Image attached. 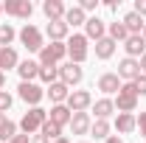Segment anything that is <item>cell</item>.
I'll list each match as a JSON object with an SVG mask.
<instances>
[{"mask_svg":"<svg viewBox=\"0 0 146 143\" xmlns=\"http://www.w3.org/2000/svg\"><path fill=\"white\" fill-rule=\"evenodd\" d=\"M45 34L51 36V42H68L70 28H68V23H65V20H54V23H48Z\"/></svg>","mask_w":146,"mask_h":143,"instance_id":"4fadbf2b","label":"cell"},{"mask_svg":"<svg viewBox=\"0 0 146 143\" xmlns=\"http://www.w3.org/2000/svg\"><path fill=\"white\" fill-rule=\"evenodd\" d=\"M141 36H143V39H146V25H143V34H141Z\"/></svg>","mask_w":146,"mask_h":143,"instance_id":"7bdbcfd3","label":"cell"},{"mask_svg":"<svg viewBox=\"0 0 146 143\" xmlns=\"http://www.w3.org/2000/svg\"><path fill=\"white\" fill-rule=\"evenodd\" d=\"M104 143H124V140H118V138H112V135H110V138H107Z\"/></svg>","mask_w":146,"mask_h":143,"instance_id":"ab89813d","label":"cell"},{"mask_svg":"<svg viewBox=\"0 0 146 143\" xmlns=\"http://www.w3.org/2000/svg\"><path fill=\"white\" fill-rule=\"evenodd\" d=\"M11 138H17V124L14 121H9L3 112H0V140H11Z\"/></svg>","mask_w":146,"mask_h":143,"instance_id":"d4e9b609","label":"cell"},{"mask_svg":"<svg viewBox=\"0 0 146 143\" xmlns=\"http://www.w3.org/2000/svg\"><path fill=\"white\" fill-rule=\"evenodd\" d=\"M90 135L96 138V140H107L110 138V121H93Z\"/></svg>","mask_w":146,"mask_h":143,"instance_id":"f546056e","label":"cell"},{"mask_svg":"<svg viewBox=\"0 0 146 143\" xmlns=\"http://www.w3.org/2000/svg\"><path fill=\"white\" fill-rule=\"evenodd\" d=\"M65 107L70 109V112H87V107H93L90 90H70V95H68Z\"/></svg>","mask_w":146,"mask_h":143,"instance_id":"8992f818","label":"cell"},{"mask_svg":"<svg viewBox=\"0 0 146 143\" xmlns=\"http://www.w3.org/2000/svg\"><path fill=\"white\" fill-rule=\"evenodd\" d=\"M17 65H20V56L14 48H0V73L3 70H17Z\"/></svg>","mask_w":146,"mask_h":143,"instance_id":"7402d4cb","label":"cell"},{"mask_svg":"<svg viewBox=\"0 0 146 143\" xmlns=\"http://www.w3.org/2000/svg\"><path fill=\"white\" fill-rule=\"evenodd\" d=\"M135 14H141V17H146V0H135V9H132Z\"/></svg>","mask_w":146,"mask_h":143,"instance_id":"e575fe53","label":"cell"},{"mask_svg":"<svg viewBox=\"0 0 146 143\" xmlns=\"http://www.w3.org/2000/svg\"><path fill=\"white\" fill-rule=\"evenodd\" d=\"M54 143H70V140H68V138H59V140H54Z\"/></svg>","mask_w":146,"mask_h":143,"instance_id":"b9f144b4","label":"cell"},{"mask_svg":"<svg viewBox=\"0 0 146 143\" xmlns=\"http://www.w3.org/2000/svg\"><path fill=\"white\" fill-rule=\"evenodd\" d=\"M87 36L84 34H73V36H68V56H70V62L73 65H82L84 59H87V54H90V48H87Z\"/></svg>","mask_w":146,"mask_h":143,"instance_id":"3957f363","label":"cell"},{"mask_svg":"<svg viewBox=\"0 0 146 143\" xmlns=\"http://www.w3.org/2000/svg\"><path fill=\"white\" fill-rule=\"evenodd\" d=\"M45 93H48V98H51L54 104H65V101H68V95H70V87H68V84H62V81H54Z\"/></svg>","mask_w":146,"mask_h":143,"instance_id":"44dd1931","label":"cell"},{"mask_svg":"<svg viewBox=\"0 0 146 143\" xmlns=\"http://www.w3.org/2000/svg\"><path fill=\"white\" fill-rule=\"evenodd\" d=\"M138 129H141V138L146 140V112H141V118H138Z\"/></svg>","mask_w":146,"mask_h":143,"instance_id":"d590c367","label":"cell"},{"mask_svg":"<svg viewBox=\"0 0 146 143\" xmlns=\"http://www.w3.org/2000/svg\"><path fill=\"white\" fill-rule=\"evenodd\" d=\"M11 101H14V98H11V95H9L6 90H0V112H3V115L9 112V107H11Z\"/></svg>","mask_w":146,"mask_h":143,"instance_id":"1f68e13d","label":"cell"},{"mask_svg":"<svg viewBox=\"0 0 146 143\" xmlns=\"http://www.w3.org/2000/svg\"><path fill=\"white\" fill-rule=\"evenodd\" d=\"M138 62H141V73H143V76H146V54L141 56V59H138Z\"/></svg>","mask_w":146,"mask_h":143,"instance_id":"f35d334b","label":"cell"},{"mask_svg":"<svg viewBox=\"0 0 146 143\" xmlns=\"http://www.w3.org/2000/svg\"><path fill=\"white\" fill-rule=\"evenodd\" d=\"M132 84H135V90H138V95H146V76H143V73H141Z\"/></svg>","mask_w":146,"mask_h":143,"instance_id":"d6a6232c","label":"cell"},{"mask_svg":"<svg viewBox=\"0 0 146 143\" xmlns=\"http://www.w3.org/2000/svg\"><path fill=\"white\" fill-rule=\"evenodd\" d=\"M31 143H51L45 135H31Z\"/></svg>","mask_w":146,"mask_h":143,"instance_id":"8d00e7d4","label":"cell"},{"mask_svg":"<svg viewBox=\"0 0 146 143\" xmlns=\"http://www.w3.org/2000/svg\"><path fill=\"white\" fill-rule=\"evenodd\" d=\"M115 45H118V42H112L110 36L98 39V42H96V56H98V59H110V56L115 54Z\"/></svg>","mask_w":146,"mask_h":143,"instance_id":"484cf974","label":"cell"},{"mask_svg":"<svg viewBox=\"0 0 146 143\" xmlns=\"http://www.w3.org/2000/svg\"><path fill=\"white\" fill-rule=\"evenodd\" d=\"M141 76V62L138 59H121L118 62V79H127V81H135Z\"/></svg>","mask_w":146,"mask_h":143,"instance_id":"8fae6325","label":"cell"},{"mask_svg":"<svg viewBox=\"0 0 146 143\" xmlns=\"http://www.w3.org/2000/svg\"><path fill=\"white\" fill-rule=\"evenodd\" d=\"M3 84H6V73H0V90H3Z\"/></svg>","mask_w":146,"mask_h":143,"instance_id":"60d3db41","label":"cell"},{"mask_svg":"<svg viewBox=\"0 0 146 143\" xmlns=\"http://www.w3.org/2000/svg\"><path fill=\"white\" fill-rule=\"evenodd\" d=\"M65 23H68V28H76V25H84L87 23V14L79 9V6H70L68 11H65Z\"/></svg>","mask_w":146,"mask_h":143,"instance_id":"cb8c5ba5","label":"cell"},{"mask_svg":"<svg viewBox=\"0 0 146 143\" xmlns=\"http://www.w3.org/2000/svg\"><path fill=\"white\" fill-rule=\"evenodd\" d=\"M121 23H124V28H127L129 31V36L132 34H143V17H141V14H135V11H129V14H124V20H121Z\"/></svg>","mask_w":146,"mask_h":143,"instance_id":"603a6c76","label":"cell"},{"mask_svg":"<svg viewBox=\"0 0 146 143\" xmlns=\"http://www.w3.org/2000/svg\"><path fill=\"white\" fill-rule=\"evenodd\" d=\"M48 121V112L42 107H31L25 115H23V121H20V129H23V135H34L42 129V124Z\"/></svg>","mask_w":146,"mask_h":143,"instance_id":"277c9868","label":"cell"},{"mask_svg":"<svg viewBox=\"0 0 146 143\" xmlns=\"http://www.w3.org/2000/svg\"><path fill=\"white\" fill-rule=\"evenodd\" d=\"M79 9H82L84 14H87V11H96V9H98V0H82V3H79Z\"/></svg>","mask_w":146,"mask_h":143,"instance_id":"836d02e7","label":"cell"},{"mask_svg":"<svg viewBox=\"0 0 146 143\" xmlns=\"http://www.w3.org/2000/svg\"><path fill=\"white\" fill-rule=\"evenodd\" d=\"M42 11H45V17H48V23H54V20H65V3L62 0H45L42 3Z\"/></svg>","mask_w":146,"mask_h":143,"instance_id":"2e32d148","label":"cell"},{"mask_svg":"<svg viewBox=\"0 0 146 143\" xmlns=\"http://www.w3.org/2000/svg\"><path fill=\"white\" fill-rule=\"evenodd\" d=\"M39 79H42L48 87H51L54 81H59V65H42V68H39Z\"/></svg>","mask_w":146,"mask_h":143,"instance_id":"83f0119b","label":"cell"},{"mask_svg":"<svg viewBox=\"0 0 146 143\" xmlns=\"http://www.w3.org/2000/svg\"><path fill=\"white\" fill-rule=\"evenodd\" d=\"M82 143H84V140H82Z\"/></svg>","mask_w":146,"mask_h":143,"instance_id":"f6af8a7d","label":"cell"},{"mask_svg":"<svg viewBox=\"0 0 146 143\" xmlns=\"http://www.w3.org/2000/svg\"><path fill=\"white\" fill-rule=\"evenodd\" d=\"M14 25H9V23H0V48H11V42H14Z\"/></svg>","mask_w":146,"mask_h":143,"instance_id":"f1b7e54d","label":"cell"},{"mask_svg":"<svg viewBox=\"0 0 146 143\" xmlns=\"http://www.w3.org/2000/svg\"><path fill=\"white\" fill-rule=\"evenodd\" d=\"M124 51H127L129 59H141V56L146 54V39H143L141 34L127 36V39H124Z\"/></svg>","mask_w":146,"mask_h":143,"instance_id":"30bf717a","label":"cell"},{"mask_svg":"<svg viewBox=\"0 0 146 143\" xmlns=\"http://www.w3.org/2000/svg\"><path fill=\"white\" fill-rule=\"evenodd\" d=\"M20 42L25 45V51H31V54H39L42 48H45V36H42V31L36 28V25H31V23H25L23 28H20Z\"/></svg>","mask_w":146,"mask_h":143,"instance_id":"7a4b0ae2","label":"cell"},{"mask_svg":"<svg viewBox=\"0 0 146 143\" xmlns=\"http://www.w3.org/2000/svg\"><path fill=\"white\" fill-rule=\"evenodd\" d=\"M90 126H93V121H90V115H87V112H73V118H70L73 135H87V132H90Z\"/></svg>","mask_w":146,"mask_h":143,"instance_id":"ac0fdd59","label":"cell"},{"mask_svg":"<svg viewBox=\"0 0 146 143\" xmlns=\"http://www.w3.org/2000/svg\"><path fill=\"white\" fill-rule=\"evenodd\" d=\"M17 95L25 101V104H31V107H39V101L45 98V90L39 87V84H34V81H20Z\"/></svg>","mask_w":146,"mask_h":143,"instance_id":"52a82bcc","label":"cell"},{"mask_svg":"<svg viewBox=\"0 0 146 143\" xmlns=\"http://www.w3.org/2000/svg\"><path fill=\"white\" fill-rule=\"evenodd\" d=\"M39 135H45L48 140L54 143V140H59V138H62V126H56V124H51V121H45V124H42V129H39Z\"/></svg>","mask_w":146,"mask_h":143,"instance_id":"4dcf8cb0","label":"cell"},{"mask_svg":"<svg viewBox=\"0 0 146 143\" xmlns=\"http://www.w3.org/2000/svg\"><path fill=\"white\" fill-rule=\"evenodd\" d=\"M84 36H87V39H96V42L104 39V36H107V25H104V20H98L96 14L87 17V23H84Z\"/></svg>","mask_w":146,"mask_h":143,"instance_id":"7c38bea8","label":"cell"},{"mask_svg":"<svg viewBox=\"0 0 146 143\" xmlns=\"http://www.w3.org/2000/svg\"><path fill=\"white\" fill-rule=\"evenodd\" d=\"M121 79H118V73H104L101 79H98V90L104 93V95H118V90H121Z\"/></svg>","mask_w":146,"mask_h":143,"instance_id":"5bb4252c","label":"cell"},{"mask_svg":"<svg viewBox=\"0 0 146 143\" xmlns=\"http://www.w3.org/2000/svg\"><path fill=\"white\" fill-rule=\"evenodd\" d=\"M115 129H118L121 135H129V132L138 129V118H135L132 112H118V118H115Z\"/></svg>","mask_w":146,"mask_h":143,"instance_id":"d6986e66","label":"cell"},{"mask_svg":"<svg viewBox=\"0 0 146 143\" xmlns=\"http://www.w3.org/2000/svg\"><path fill=\"white\" fill-rule=\"evenodd\" d=\"M28 138H31V135H17V138H11L9 143H28Z\"/></svg>","mask_w":146,"mask_h":143,"instance_id":"74e56055","label":"cell"},{"mask_svg":"<svg viewBox=\"0 0 146 143\" xmlns=\"http://www.w3.org/2000/svg\"><path fill=\"white\" fill-rule=\"evenodd\" d=\"M70 118H73V112L65 107V104H54V107H51V115H48V121L56 124V126H62V129L70 126Z\"/></svg>","mask_w":146,"mask_h":143,"instance_id":"9a60e30c","label":"cell"},{"mask_svg":"<svg viewBox=\"0 0 146 143\" xmlns=\"http://www.w3.org/2000/svg\"><path fill=\"white\" fill-rule=\"evenodd\" d=\"M0 14H3V3H0Z\"/></svg>","mask_w":146,"mask_h":143,"instance_id":"ee69618b","label":"cell"},{"mask_svg":"<svg viewBox=\"0 0 146 143\" xmlns=\"http://www.w3.org/2000/svg\"><path fill=\"white\" fill-rule=\"evenodd\" d=\"M39 62H34V59H25V62H20L17 65V73L23 81H34V79H39Z\"/></svg>","mask_w":146,"mask_h":143,"instance_id":"e0dca14e","label":"cell"},{"mask_svg":"<svg viewBox=\"0 0 146 143\" xmlns=\"http://www.w3.org/2000/svg\"><path fill=\"white\" fill-rule=\"evenodd\" d=\"M3 11L11 14V17L28 20L34 14V3H31V0H6V3H3Z\"/></svg>","mask_w":146,"mask_h":143,"instance_id":"9c48e42d","label":"cell"},{"mask_svg":"<svg viewBox=\"0 0 146 143\" xmlns=\"http://www.w3.org/2000/svg\"><path fill=\"white\" fill-rule=\"evenodd\" d=\"M82 79H84V70H82V65H73V62H65V65H59V81H62V84H68V87H76Z\"/></svg>","mask_w":146,"mask_h":143,"instance_id":"ba28073f","label":"cell"},{"mask_svg":"<svg viewBox=\"0 0 146 143\" xmlns=\"http://www.w3.org/2000/svg\"><path fill=\"white\" fill-rule=\"evenodd\" d=\"M68 56V45L65 42H51L39 51V65H59Z\"/></svg>","mask_w":146,"mask_h":143,"instance_id":"5b68a950","label":"cell"},{"mask_svg":"<svg viewBox=\"0 0 146 143\" xmlns=\"http://www.w3.org/2000/svg\"><path fill=\"white\" fill-rule=\"evenodd\" d=\"M93 112H96V121H107L110 115L115 112V101L112 98H98L93 104Z\"/></svg>","mask_w":146,"mask_h":143,"instance_id":"ffe728a7","label":"cell"},{"mask_svg":"<svg viewBox=\"0 0 146 143\" xmlns=\"http://www.w3.org/2000/svg\"><path fill=\"white\" fill-rule=\"evenodd\" d=\"M138 90H135V84L132 81H124L121 84V90H118V95H115V109L118 112H135L138 109Z\"/></svg>","mask_w":146,"mask_h":143,"instance_id":"6da1fadb","label":"cell"},{"mask_svg":"<svg viewBox=\"0 0 146 143\" xmlns=\"http://www.w3.org/2000/svg\"><path fill=\"white\" fill-rule=\"evenodd\" d=\"M107 36L112 39V42H124V39L129 36V31L124 28V23L115 20V23H110V25H107Z\"/></svg>","mask_w":146,"mask_h":143,"instance_id":"4316f807","label":"cell"}]
</instances>
